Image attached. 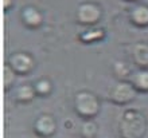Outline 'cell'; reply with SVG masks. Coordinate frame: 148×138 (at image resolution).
Instances as JSON below:
<instances>
[{"label":"cell","instance_id":"obj_1","mask_svg":"<svg viewBox=\"0 0 148 138\" xmlns=\"http://www.w3.org/2000/svg\"><path fill=\"white\" fill-rule=\"evenodd\" d=\"M147 131V119L140 111L127 110L119 122L121 138H143Z\"/></svg>","mask_w":148,"mask_h":138},{"label":"cell","instance_id":"obj_2","mask_svg":"<svg viewBox=\"0 0 148 138\" xmlns=\"http://www.w3.org/2000/svg\"><path fill=\"white\" fill-rule=\"evenodd\" d=\"M74 109L78 115L82 118L90 119L100 110V103H98L97 97L89 91H81L75 95L74 99Z\"/></svg>","mask_w":148,"mask_h":138},{"label":"cell","instance_id":"obj_3","mask_svg":"<svg viewBox=\"0 0 148 138\" xmlns=\"http://www.w3.org/2000/svg\"><path fill=\"white\" fill-rule=\"evenodd\" d=\"M135 95H136L135 87L127 82H117V83L112 84L109 87V91H108L109 101L117 105L128 103L135 98Z\"/></svg>","mask_w":148,"mask_h":138},{"label":"cell","instance_id":"obj_4","mask_svg":"<svg viewBox=\"0 0 148 138\" xmlns=\"http://www.w3.org/2000/svg\"><path fill=\"white\" fill-rule=\"evenodd\" d=\"M8 65L15 71V74H27L34 67V61L26 52H15L10 56Z\"/></svg>","mask_w":148,"mask_h":138},{"label":"cell","instance_id":"obj_5","mask_svg":"<svg viewBox=\"0 0 148 138\" xmlns=\"http://www.w3.org/2000/svg\"><path fill=\"white\" fill-rule=\"evenodd\" d=\"M101 16L100 8L93 3H84L78 7L77 18L84 24H93L96 23Z\"/></svg>","mask_w":148,"mask_h":138},{"label":"cell","instance_id":"obj_6","mask_svg":"<svg viewBox=\"0 0 148 138\" xmlns=\"http://www.w3.org/2000/svg\"><path fill=\"white\" fill-rule=\"evenodd\" d=\"M55 129H57V125H55V121L51 115L43 114L40 117H38L34 123V130L39 137H51V135L55 133Z\"/></svg>","mask_w":148,"mask_h":138},{"label":"cell","instance_id":"obj_7","mask_svg":"<svg viewBox=\"0 0 148 138\" xmlns=\"http://www.w3.org/2000/svg\"><path fill=\"white\" fill-rule=\"evenodd\" d=\"M132 59L137 66L148 67V43H137L133 46Z\"/></svg>","mask_w":148,"mask_h":138},{"label":"cell","instance_id":"obj_8","mask_svg":"<svg viewBox=\"0 0 148 138\" xmlns=\"http://www.w3.org/2000/svg\"><path fill=\"white\" fill-rule=\"evenodd\" d=\"M35 94L36 91L34 86H31V84H22V86L15 88L14 98L16 101H19V102H28V101H31L34 98Z\"/></svg>","mask_w":148,"mask_h":138},{"label":"cell","instance_id":"obj_9","mask_svg":"<svg viewBox=\"0 0 148 138\" xmlns=\"http://www.w3.org/2000/svg\"><path fill=\"white\" fill-rule=\"evenodd\" d=\"M22 16H23L24 23L27 24L28 27H36L42 23V15L39 14V11H36L35 8L32 7L24 8Z\"/></svg>","mask_w":148,"mask_h":138},{"label":"cell","instance_id":"obj_10","mask_svg":"<svg viewBox=\"0 0 148 138\" xmlns=\"http://www.w3.org/2000/svg\"><path fill=\"white\" fill-rule=\"evenodd\" d=\"M133 87L141 91H148V70H139L132 75Z\"/></svg>","mask_w":148,"mask_h":138},{"label":"cell","instance_id":"obj_11","mask_svg":"<svg viewBox=\"0 0 148 138\" xmlns=\"http://www.w3.org/2000/svg\"><path fill=\"white\" fill-rule=\"evenodd\" d=\"M132 20L137 26H147L148 24V7L147 5H137L132 11Z\"/></svg>","mask_w":148,"mask_h":138},{"label":"cell","instance_id":"obj_12","mask_svg":"<svg viewBox=\"0 0 148 138\" xmlns=\"http://www.w3.org/2000/svg\"><path fill=\"white\" fill-rule=\"evenodd\" d=\"M97 133V125L93 122V121H90V119H86L85 122L82 123L81 126V134L84 138H94Z\"/></svg>","mask_w":148,"mask_h":138},{"label":"cell","instance_id":"obj_13","mask_svg":"<svg viewBox=\"0 0 148 138\" xmlns=\"http://www.w3.org/2000/svg\"><path fill=\"white\" fill-rule=\"evenodd\" d=\"M15 79V71L10 67V65H5L3 67V83H4V87L8 88L11 86V83L14 82Z\"/></svg>","mask_w":148,"mask_h":138},{"label":"cell","instance_id":"obj_14","mask_svg":"<svg viewBox=\"0 0 148 138\" xmlns=\"http://www.w3.org/2000/svg\"><path fill=\"white\" fill-rule=\"evenodd\" d=\"M34 87H35L36 94L46 95V94H49L51 90V83H50V81H47V79H40V81L36 82Z\"/></svg>","mask_w":148,"mask_h":138},{"label":"cell","instance_id":"obj_15","mask_svg":"<svg viewBox=\"0 0 148 138\" xmlns=\"http://www.w3.org/2000/svg\"><path fill=\"white\" fill-rule=\"evenodd\" d=\"M114 70H116V73L119 75H127L128 74V67L124 65V63H121V62H116L114 63Z\"/></svg>","mask_w":148,"mask_h":138},{"label":"cell","instance_id":"obj_16","mask_svg":"<svg viewBox=\"0 0 148 138\" xmlns=\"http://www.w3.org/2000/svg\"><path fill=\"white\" fill-rule=\"evenodd\" d=\"M100 36H102V31L101 30H92V32H89L88 35H84L82 38L89 42V40H93V39L100 38Z\"/></svg>","mask_w":148,"mask_h":138},{"label":"cell","instance_id":"obj_17","mask_svg":"<svg viewBox=\"0 0 148 138\" xmlns=\"http://www.w3.org/2000/svg\"><path fill=\"white\" fill-rule=\"evenodd\" d=\"M10 4H11V0H3V5H4V8H5V10L10 7Z\"/></svg>","mask_w":148,"mask_h":138}]
</instances>
